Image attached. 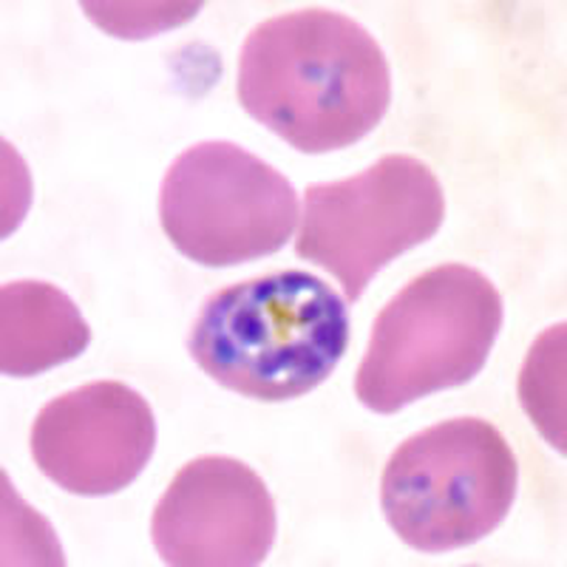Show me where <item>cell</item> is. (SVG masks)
Returning <instances> with one entry per match:
<instances>
[{"mask_svg":"<svg viewBox=\"0 0 567 567\" xmlns=\"http://www.w3.org/2000/svg\"><path fill=\"white\" fill-rule=\"evenodd\" d=\"M83 9L114 38L136 40L179 27L199 12L202 3H83Z\"/></svg>","mask_w":567,"mask_h":567,"instance_id":"8fae6325","label":"cell"},{"mask_svg":"<svg viewBox=\"0 0 567 567\" xmlns=\"http://www.w3.org/2000/svg\"><path fill=\"white\" fill-rule=\"evenodd\" d=\"M91 329L80 307L45 281L0 287V372L34 378L85 352Z\"/></svg>","mask_w":567,"mask_h":567,"instance_id":"9c48e42d","label":"cell"},{"mask_svg":"<svg viewBox=\"0 0 567 567\" xmlns=\"http://www.w3.org/2000/svg\"><path fill=\"white\" fill-rule=\"evenodd\" d=\"M347 343V301L312 272L278 270L210 292L187 352L219 386L281 403L321 386Z\"/></svg>","mask_w":567,"mask_h":567,"instance_id":"7a4b0ae2","label":"cell"},{"mask_svg":"<svg viewBox=\"0 0 567 567\" xmlns=\"http://www.w3.org/2000/svg\"><path fill=\"white\" fill-rule=\"evenodd\" d=\"M148 400L120 381H94L49 400L32 425V457L69 494L109 496L128 488L154 457Z\"/></svg>","mask_w":567,"mask_h":567,"instance_id":"ba28073f","label":"cell"},{"mask_svg":"<svg viewBox=\"0 0 567 567\" xmlns=\"http://www.w3.org/2000/svg\"><path fill=\"white\" fill-rule=\"evenodd\" d=\"M239 103L301 154L349 148L392 103L381 43L332 9H298L258 23L239 54Z\"/></svg>","mask_w":567,"mask_h":567,"instance_id":"6da1fadb","label":"cell"},{"mask_svg":"<svg viewBox=\"0 0 567 567\" xmlns=\"http://www.w3.org/2000/svg\"><path fill=\"white\" fill-rule=\"evenodd\" d=\"M292 182L236 142H196L159 187V221L171 245L202 267H236L272 256L298 221Z\"/></svg>","mask_w":567,"mask_h":567,"instance_id":"5b68a950","label":"cell"},{"mask_svg":"<svg viewBox=\"0 0 567 567\" xmlns=\"http://www.w3.org/2000/svg\"><path fill=\"white\" fill-rule=\"evenodd\" d=\"M503 296L485 272L440 265L420 272L374 318L354 394L394 414L434 392L474 381L503 329Z\"/></svg>","mask_w":567,"mask_h":567,"instance_id":"3957f363","label":"cell"},{"mask_svg":"<svg viewBox=\"0 0 567 567\" xmlns=\"http://www.w3.org/2000/svg\"><path fill=\"white\" fill-rule=\"evenodd\" d=\"M565 323L545 329L519 372V400L542 437L565 454Z\"/></svg>","mask_w":567,"mask_h":567,"instance_id":"30bf717a","label":"cell"},{"mask_svg":"<svg viewBox=\"0 0 567 567\" xmlns=\"http://www.w3.org/2000/svg\"><path fill=\"white\" fill-rule=\"evenodd\" d=\"M276 503L241 460L196 457L182 465L151 516V539L165 565L252 567L276 542Z\"/></svg>","mask_w":567,"mask_h":567,"instance_id":"52a82bcc","label":"cell"},{"mask_svg":"<svg viewBox=\"0 0 567 567\" xmlns=\"http://www.w3.org/2000/svg\"><path fill=\"white\" fill-rule=\"evenodd\" d=\"M443 219L434 171L417 156L389 154L358 176L307 187L296 252L332 272L354 303L389 261L432 239Z\"/></svg>","mask_w":567,"mask_h":567,"instance_id":"8992f818","label":"cell"},{"mask_svg":"<svg viewBox=\"0 0 567 567\" xmlns=\"http://www.w3.org/2000/svg\"><path fill=\"white\" fill-rule=\"evenodd\" d=\"M519 465L503 432L454 417L400 443L381 477L386 523L423 554L468 548L505 523Z\"/></svg>","mask_w":567,"mask_h":567,"instance_id":"277c9868","label":"cell"}]
</instances>
